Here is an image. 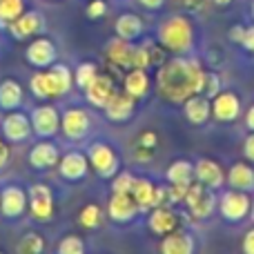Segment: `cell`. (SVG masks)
<instances>
[{
  "label": "cell",
  "instance_id": "obj_1",
  "mask_svg": "<svg viewBox=\"0 0 254 254\" xmlns=\"http://www.w3.org/2000/svg\"><path fill=\"white\" fill-rule=\"evenodd\" d=\"M205 74L201 63L188 56H179L167 61L156 71V92L161 98L174 105H183L190 96L203 94Z\"/></svg>",
  "mask_w": 254,
  "mask_h": 254
},
{
  "label": "cell",
  "instance_id": "obj_2",
  "mask_svg": "<svg viewBox=\"0 0 254 254\" xmlns=\"http://www.w3.org/2000/svg\"><path fill=\"white\" fill-rule=\"evenodd\" d=\"M158 43L172 54L185 56L194 47V27L185 16H170L158 27Z\"/></svg>",
  "mask_w": 254,
  "mask_h": 254
},
{
  "label": "cell",
  "instance_id": "obj_3",
  "mask_svg": "<svg viewBox=\"0 0 254 254\" xmlns=\"http://www.w3.org/2000/svg\"><path fill=\"white\" fill-rule=\"evenodd\" d=\"M183 203H185L188 212L194 216V219L205 221V219H210L216 210L214 190L205 188V185L198 183V181H192L190 188H188V194H185V198H183Z\"/></svg>",
  "mask_w": 254,
  "mask_h": 254
},
{
  "label": "cell",
  "instance_id": "obj_4",
  "mask_svg": "<svg viewBox=\"0 0 254 254\" xmlns=\"http://www.w3.org/2000/svg\"><path fill=\"white\" fill-rule=\"evenodd\" d=\"M87 158H89V165L92 170L96 172L101 179H114L121 170V158L116 154V149L112 147L110 143H92L87 149Z\"/></svg>",
  "mask_w": 254,
  "mask_h": 254
},
{
  "label": "cell",
  "instance_id": "obj_5",
  "mask_svg": "<svg viewBox=\"0 0 254 254\" xmlns=\"http://www.w3.org/2000/svg\"><path fill=\"white\" fill-rule=\"evenodd\" d=\"M250 207H252L250 196H248V192H241V190L230 188L219 198V214L230 223H241L243 219H248Z\"/></svg>",
  "mask_w": 254,
  "mask_h": 254
},
{
  "label": "cell",
  "instance_id": "obj_6",
  "mask_svg": "<svg viewBox=\"0 0 254 254\" xmlns=\"http://www.w3.org/2000/svg\"><path fill=\"white\" fill-rule=\"evenodd\" d=\"M27 210L36 221H49L54 216V192L47 183H34L27 192Z\"/></svg>",
  "mask_w": 254,
  "mask_h": 254
},
{
  "label": "cell",
  "instance_id": "obj_7",
  "mask_svg": "<svg viewBox=\"0 0 254 254\" xmlns=\"http://www.w3.org/2000/svg\"><path fill=\"white\" fill-rule=\"evenodd\" d=\"M89 129H92V119L83 107H69L61 114V131L65 134V138L83 140L87 138Z\"/></svg>",
  "mask_w": 254,
  "mask_h": 254
},
{
  "label": "cell",
  "instance_id": "obj_8",
  "mask_svg": "<svg viewBox=\"0 0 254 254\" xmlns=\"http://www.w3.org/2000/svg\"><path fill=\"white\" fill-rule=\"evenodd\" d=\"M31 129L38 138H52L61 129V112L54 105H38L29 114Z\"/></svg>",
  "mask_w": 254,
  "mask_h": 254
},
{
  "label": "cell",
  "instance_id": "obj_9",
  "mask_svg": "<svg viewBox=\"0 0 254 254\" xmlns=\"http://www.w3.org/2000/svg\"><path fill=\"white\" fill-rule=\"evenodd\" d=\"M56 45L49 38H34L25 49V61L36 69H47L56 63Z\"/></svg>",
  "mask_w": 254,
  "mask_h": 254
},
{
  "label": "cell",
  "instance_id": "obj_10",
  "mask_svg": "<svg viewBox=\"0 0 254 254\" xmlns=\"http://www.w3.org/2000/svg\"><path fill=\"white\" fill-rule=\"evenodd\" d=\"M241 116V98L234 92H219L212 98V119L219 123H234Z\"/></svg>",
  "mask_w": 254,
  "mask_h": 254
},
{
  "label": "cell",
  "instance_id": "obj_11",
  "mask_svg": "<svg viewBox=\"0 0 254 254\" xmlns=\"http://www.w3.org/2000/svg\"><path fill=\"white\" fill-rule=\"evenodd\" d=\"M31 134H34L31 121H29V116L22 114V112L11 110L2 119V138L9 140V143H25Z\"/></svg>",
  "mask_w": 254,
  "mask_h": 254
},
{
  "label": "cell",
  "instance_id": "obj_12",
  "mask_svg": "<svg viewBox=\"0 0 254 254\" xmlns=\"http://www.w3.org/2000/svg\"><path fill=\"white\" fill-rule=\"evenodd\" d=\"M138 205H136L134 196L131 194H116L112 192L110 196V203H107V214L114 223L119 225H125V223H131L138 214Z\"/></svg>",
  "mask_w": 254,
  "mask_h": 254
},
{
  "label": "cell",
  "instance_id": "obj_13",
  "mask_svg": "<svg viewBox=\"0 0 254 254\" xmlns=\"http://www.w3.org/2000/svg\"><path fill=\"white\" fill-rule=\"evenodd\" d=\"M27 212V192L20 185H7L0 192V214L4 219H18Z\"/></svg>",
  "mask_w": 254,
  "mask_h": 254
},
{
  "label": "cell",
  "instance_id": "obj_14",
  "mask_svg": "<svg viewBox=\"0 0 254 254\" xmlns=\"http://www.w3.org/2000/svg\"><path fill=\"white\" fill-rule=\"evenodd\" d=\"M83 92H85V101H87L89 105L96 107V110H103V107L110 103V98L116 94V87L110 76L96 74V78H94Z\"/></svg>",
  "mask_w": 254,
  "mask_h": 254
},
{
  "label": "cell",
  "instance_id": "obj_15",
  "mask_svg": "<svg viewBox=\"0 0 254 254\" xmlns=\"http://www.w3.org/2000/svg\"><path fill=\"white\" fill-rule=\"evenodd\" d=\"M27 161H29V165L34 167V170H52V167H56L58 161H61V149L49 138H43L29 149Z\"/></svg>",
  "mask_w": 254,
  "mask_h": 254
},
{
  "label": "cell",
  "instance_id": "obj_16",
  "mask_svg": "<svg viewBox=\"0 0 254 254\" xmlns=\"http://www.w3.org/2000/svg\"><path fill=\"white\" fill-rule=\"evenodd\" d=\"M58 174L61 179L69 181V183H76V181H83L89 172V158L80 152H69L65 156H61L58 161Z\"/></svg>",
  "mask_w": 254,
  "mask_h": 254
},
{
  "label": "cell",
  "instance_id": "obj_17",
  "mask_svg": "<svg viewBox=\"0 0 254 254\" xmlns=\"http://www.w3.org/2000/svg\"><path fill=\"white\" fill-rule=\"evenodd\" d=\"M194 181H198V183H203L205 188L216 192L219 188L225 185V172H223V167L216 161H212V158H198V161L194 163Z\"/></svg>",
  "mask_w": 254,
  "mask_h": 254
},
{
  "label": "cell",
  "instance_id": "obj_18",
  "mask_svg": "<svg viewBox=\"0 0 254 254\" xmlns=\"http://www.w3.org/2000/svg\"><path fill=\"white\" fill-rule=\"evenodd\" d=\"M103 112H105V119L110 123H127L136 112V98H131L127 92L123 94L116 92L110 98V103L103 107Z\"/></svg>",
  "mask_w": 254,
  "mask_h": 254
},
{
  "label": "cell",
  "instance_id": "obj_19",
  "mask_svg": "<svg viewBox=\"0 0 254 254\" xmlns=\"http://www.w3.org/2000/svg\"><path fill=\"white\" fill-rule=\"evenodd\" d=\"M43 27H45V20L38 11H22L16 20L9 22L7 29L16 40H25V38H31V36L40 34Z\"/></svg>",
  "mask_w": 254,
  "mask_h": 254
},
{
  "label": "cell",
  "instance_id": "obj_20",
  "mask_svg": "<svg viewBox=\"0 0 254 254\" xmlns=\"http://www.w3.org/2000/svg\"><path fill=\"white\" fill-rule=\"evenodd\" d=\"M45 76H47V85H49L52 98L65 96L71 89V85H74V74H71V69L67 65H61V63H54L52 67H47Z\"/></svg>",
  "mask_w": 254,
  "mask_h": 254
},
{
  "label": "cell",
  "instance_id": "obj_21",
  "mask_svg": "<svg viewBox=\"0 0 254 254\" xmlns=\"http://www.w3.org/2000/svg\"><path fill=\"white\" fill-rule=\"evenodd\" d=\"M147 228L156 237H165V234L179 230V214L172 207H152V214L147 219Z\"/></svg>",
  "mask_w": 254,
  "mask_h": 254
},
{
  "label": "cell",
  "instance_id": "obj_22",
  "mask_svg": "<svg viewBox=\"0 0 254 254\" xmlns=\"http://www.w3.org/2000/svg\"><path fill=\"white\" fill-rule=\"evenodd\" d=\"M183 114L192 125H205L212 119V101L205 94H194L183 103Z\"/></svg>",
  "mask_w": 254,
  "mask_h": 254
},
{
  "label": "cell",
  "instance_id": "obj_23",
  "mask_svg": "<svg viewBox=\"0 0 254 254\" xmlns=\"http://www.w3.org/2000/svg\"><path fill=\"white\" fill-rule=\"evenodd\" d=\"M161 254H194L196 252V243H194L192 234L183 232V230H174V232L161 237Z\"/></svg>",
  "mask_w": 254,
  "mask_h": 254
},
{
  "label": "cell",
  "instance_id": "obj_24",
  "mask_svg": "<svg viewBox=\"0 0 254 254\" xmlns=\"http://www.w3.org/2000/svg\"><path fill=\"white\" fill-rule=\"evenodd\" d=\"M107 58L114 63L116 67L121 69H131L134 67V54H136V47L129 43V40H123L116 36L114 40L107 43V49H105Z\"/></svg>",
  "mask_w": 254,
  "mask_h": 254
},
{
  "label": "cell",
  "instance_id": "obj_25",
  "mask_svg": "<svg viewBox=\"0 0 254 254\" xmlns=\"http://www.w3.org/2000/svg\"><path fill=\"white\" fill-rule=\"evenodd\" d=\"M123 87H125V92L129 94L131 98H136V101L147 98L149 96V89H152V80H149V76H147V69L131 67V69L125 74Z\"/></svg>",
  "mask_w": 254,
  "mask_h": 254
},
{
  "label": "cell",
  "instance_id": "obj_26",
  "mask_svg": "<svg viewBox=\"0 0 254 254\" xmlns=\"http://www.w3.org/2000/svg\"><path fill=\"white\" fill-rule=\"evenodd\" d=\"M225 183L232 190H241V192H252L254 190V167L250 163H234L225 174Z\"/></svg>",
  "mask_w": 254,
  "mask_h": 254
},
{
  "label": "cell",
  "instance_id": "obj_27",
  "mask_svg": "<svg viewBox=\"0 0 254 254\" xmlns=\"http://www.w3.org/2000/svg\"><path fill=\"white\" fill-rule=\"evenodd\" d=\"M25 101V89L20 83H16L13 78H4L0 83V110L11 112L18 110Z\"/></svg>",
  "mask_w": 254,
  "mask_h": 254
},
{
  "label": "cell",
  "instance_id": "obj_28",
  "mask_svg": "<svg viewBox=\"0 0 254 254\" xmlns=\"http://www.w3.org/2000/svg\"><path fill=\"white\" fill-rule=\"evenodd\" d=\"M143 20H140V16H136V13H121L119 18H116V25H114V31L119 38L123 40H129V43H134L136 38H140L143 36Z\"/></svg>",
  "mask_w": 254,
  "mask_h": 254
},
{
  "label": "cell",
  "instance_id": "obj_29",
  "mask_svg": "<svg viewBox=\"0 0 254 254\" xmlns=\"http://www.w3.org/2000/svg\"><path fill=\"white\" fill-rule=\"evenodd\" d=\"M165 179L170 185H190L194 181V163L185 161V158H176L167 167Z\"/></svg>",
  "mask_w": 254,
  "mask_h": 254
},
{
  "label": "cell",
  "instance_id": "obj_30",
  "mask_svg": "<svg viewBox=\"0 0 254 254\" xmlns=\"http://www.w3.org/2000/svg\"><path fill=\"white\" fill-rule=\"evenodd\" d=\"M154 192H156V185L149 179H136L134 188H131V196H134L136 205L140 212H147L154 207Z\"/></svg>",
  "mask_w": 254,
  "mask_h": 254
},
{
  "label": "cell",
  "instance_id": "obj_31",
  "mask_svg": "<svg viewBox=\"0 0 254 254\" xmlns=\"http://www.w3.org/2000/svg\"><path fill=\"white\" fill-rule=\"evenodd\" d=\"M43 252H45V239L38 232H27L16 248V254H43Z\"/></svg>",
  "mask_w": 254,
  "mask_h": 254
},
{
  "label": "cell",
  "instance_id": "obj_32",
  "mask_svg": "<svg viewBox=\"0 0 254 254\" xmlns=\"http://www.w3.org/2000/svg\"><path fill=\"white\" fill-rule=\"evenodd\" d=\"M78 223L83 225L85 230H98L103 223V210L96 205V203H89L80 210L78 214Z\"/></svg>",
  "mask_w": 254,
  "mask_h": 254
},
{
  "label": "cell",
  "instance_id": "obj_33",
  "mask_svg": "<svg viewBox=\"0 0 254 254\" xmlns=\"http://www.w3.org/2000/svg\"><path fill=\"white\" fill-rule=\"evenodd\" d=\"M25 11V0H0V27H7Z\"/></svg>",
  "mask_w": 254,
  "mask_h": 254
},
{
  "label": "cell",
  "instance_id": "obj_34",
  "mask_svg": "<svg viewBox=\"0 0 254 254\" xmlns=\"http://www.w3.org/2000/svg\"><path fill=\"white\" fill-rule=\"evenodd\" d=\"M29 89L38 101H49V98H52V94H49V85H47V76H45L43 69H38L29 78Z\"/></svg>",
  "mask_w": 254,
  "mask_h": 254
},
{
  "label": "cell",
  "instance_id": "obj_35",
  "mask_svg": "<svg viewBox=\"0 0 254 254\" xmlns=\"http://www.w3.org/2000/svg\"><path fill=\"white\" fill-rule=\"evenodd\" d=\"M96 74H98V69L94 63H80L74 71V83L78 85L80 89H85L94 78H96Z\"/></svg>",
  "mask_w": 254,
  "mask_h": 254
},
{
  "label": "cell",
  "instance_id": "obj_36",
  "mask_svg": "<svg viewBox=\"0 0 254 254\" xmlns=\"http://www.w3.org/2000/svg\"><path fill=\"white\" fill-rule=\"evenodd\" d=\"M56 254H85V243L80 237L76 234H67V237L61 239L56 248Z\"/></svg>",
  "mask_w": 254,
  "mask_h": 254
},
{
  "label": "cell",
  "instance_id": "obj_37",
  "mask_svg": "<svg viewBox=\"0 0 254 254\" xmlns=\"http://www.w3.org/2000/svg\"><path fill=\"white\" fill-rule=\"evenodd\" d=\"M136 176L131 172H119V174L112 179V192L116 194H131V188H134Z\"/></svg>",
  "mask_w": 254,
  "mask_h": 254
},
{
  "label": "cell",
  "instance_id": "obj_38",
  "mask_svg": "<svg viewBox=\"0 0 254 254\" xmlns=\"http://www.w3.org/2000/svg\"><path fill=\"white\" fill-rule=\"evenodd\" d=\"M85 13H87V18H92V20H98V18H103L107 13V2L105 0H89Z\"/></svg>",
  "mask_w": 254,
  "mask_h": 254
},
{
  "label": "cell",
  "instance_id": "obj_39",
  "mask_svg": "<svg viewBox=\"0 0 254 254\" xmlns=\"http://www.w3.org/2000/svg\"><path fill=\"white\" fill-rule=\"evenodd\" d=\"M219 92H221V78L216 74H205V87H203V94H205L207 98H214Z\"/></svg>",
  "mask_w": 254,
  "mask_h": 254
},
{
  "label": "cell",
  "instance_id": "obj_40",
  "mask_svg": "<svg viewBox=\"0 0 254 254\" xmlns=\"http://www.w3.org/2000/svg\"><path fill=\"white\" fill-rule=\"evenodd\" d=\"M156 143H158V136L154 134V131H143V134H140V138H138V145L140 147H147V149H154L156 147Z\"/></svg>",
  "mask_w": 254,
  "mask_h": 254
},
{
  "label": "cell",
  "instance_id": "obj_41",
  "mask_svg": "<svg viewBox=\"0 0 254 254\" xmlns=\"http://www.w3.org/2000/svg\"><path fill=\"white\" fill-rule=\"evenodd\" d=\"M241 252H243V254H254V228H250L246 234H243Z\"/></svg>",
  "mask_w": 254,
  "mask_h": 254
},
{
  "label": "cell",
  "instance_id": "obj_42",
  "mask_svg": "<svg viewBox=\"0 0 254 254\" xmlns=\"http://www.w3.org/2000/svg\"><path fill=\"white\" fill-rule=\"evenodd\" d=\"M243 156H246L250 163H254V131L243 140Z\"/></svg>",
  "mask_w": 254,
  "mask_h": 254
},
{
  "label": "cell",
  "instance_id": "obj_43",
  "mask_svg": "<svg viewBox=\"0 0 254 254\" xmlns=\"http://www.w3.org/2000/svg\"><path fill=\"white\" fill-rule=\"evenodd\" d=\"M228 36H230V40H232V43L241 45L243 43V36H246V27H243V25H234L232 29H230Z\"/></svg>",
  "mask_w": 254,
  "mask_h": 254
},
{
  "label": "cell",
  "instance_id": "obj_44",
  "mask_svg": "<svg viewBox=\"0 0 254 254\" xmlns=\"http://www.w3.org/2000/svg\"><path fill=\"white\" fill-rule=\"evenodd\" d=\"M241 47L248 49V52H254V27H246V36H243Z\"/></svg>",
  "mask_w": 254,
  "mask_h": 254
},
{
  "label": "cell",
  "instance_id": "obj_45",
  "mask_svg": "<svg viewBox=\"0 0 254 254\" xmlns=\"http://www.w3.org/2000/svg\"><path fill=\"white\" fill-rule=\"evenodd\" d=\"M138 4L147 11H158V9L165 4V0H138Z\"/></svg>",
  "mask_w": 254,
  "mask_h": 254
},
{
  "label": "cell",
  "instance_id": "obj_46",
  "mask_svg": "<svg viewBox=\"0 0 254 254\" xmlns=\"http://www.w3.org/2000/svg\"><path fill=\"white\" fill-rule=\"evenodd\" d=\"M7 163H9V147H7V143L0 140V170H2Z\"/></svg>",
  "mask_w": 254,
  "mask_h": 254
},
{
  "label": "cell",
  "instance_id": "obj_47",
  "mask_svg": "<svg viewBox=\"0 0 254 254\" xmlns=\"http://www.w3.org/2000/svg\"><path fill=\"white\" fill-rule=\"evenodd\" d=\"M136 161H149L152 158V149H147V147H140L138 145V149H136Z\"/></svg>",
  "mask_w": 254,
  "mask_h": 254
},
{
  "label": "cell",
  "instance_id": "obj_48",
  "mask_svg": "<svg viewBox=\"0 0 254 254\" xmlns=\"http://www.w3.org/2000/svg\"><path fill=\"white\" fill-rule=\"evenodd\" d=\"M246 125H248L250 131H254V105H250L248 112H246Z\"/></svg>",
  "mask_w": 254,
  "mask_h": 254
},
{
  "label": "cell",
  "instance_id": "obj_49",
  "mask_svg": "<svg viewBox=\"0 0 254 254\" xmlns=\"http://www.w3.org/2000/svg\"><path fill=\"white\" fill-rule=\"evenodd\" d=\"M212 2H214L216 7H228V4H232V0H212Z\"/></svg>",
  "mask_w": 254,
  "mask_h": 254
},
{
  "label": "cell",
  "instance_id": "obj_50",
  "mask_svg": "<svg viewBox=\"0 0 254 254\" xmlns=\"http://www.w3.org/2000/svg\"><path fill=\"white\" fill-rule=\"evenodd\" d=\"M250 216H252V221H254V201H252V207H250Z\"/></svg>",
  "mask_w": 254,
  "mask_h": 254
},
{
  "label": "cell",
  "instance_id": "obj_51",
  "mask_svg": "<svg viewBox=\"0 0 254 254\" xmlns=\"http://www.w3.org/2000/svg\"><path fill=\"white\" fill-rule=\"evenodd\" d=\"M252 18H254V0H252Z\"/></svg>",
  "mask_w": 254,
  "mask_h": 254
},
{
  "label": "cell",
  "instance_id": "obj_52",
  "mask_svg": "<svg viewBox=\"0 0 254 254\" xmlns=\"http://www.w3.org/2000/svg\"><path fill=\"white\" fill-rule=\"evenodd\" d=\"M0 254H4V252H0Z\"/></svg>",
  "mask_w": 254,
  "mask_h": 254
}]
</instances>
